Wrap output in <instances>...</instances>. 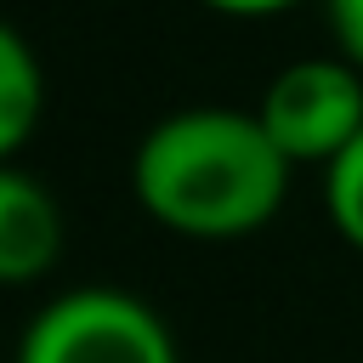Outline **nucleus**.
<instances>
[{"mask_svg":"<svg viewBox=\"0 0 363 363\" xmlns=\"http://www.w3.org/2000/svg\"><path fill=\"white\" fill-rule=\"evenodd\" d=\"M255 119L289 164H335L363 130V74L346 57H301L255 102Z\"/></svg>","mask_w":363,"mask_h":363,"instance_id":"3","label":"nucleus"},{"mask_svg":"<svg viewBox=\"0 0 363 363\" xmlns=\"http://www.w3.org/2000/svg\"><path fill=\"white\" fill-rule=\"evenodd\" d=\"M45 113V74L34 45L0 17V164H11L17 147H28V136L40 130Z\"/></svg>","mask_w":363,"mask_h":363,"instance_id":"5","label":"nucleus"},{"mask_svg":"<svg viewBox=\"0 0 363 363\" xmlns=\"http://www.w3.org/2000/svg\"><path fill=\"white\" fill-rule=\"evenodd\" d=\"M323 11H329V28H335L340 57L363 74V0H323Z\"/></svg>","mask_w":363,"mask_h":363,"instance_id":"7","label":"nucleus"},{"mask_svg":"<svg viewBox=\"0 0 363 363\" xmlns=\"http://www.w3.org/2000/svg\"><path fill=\"white\" fill-rule=\"evenodd\" d=\"M323 199H329L335 233H340L352 250H363V130H357V142L323 170Z\"/></svg>","mask_w":363,"mask_h":363,"instance_id":"6","label":"nucleus"},{"mask_svg":"<svg viewBox=\"0 0 363 363\" xmlns=\"http://www.w3.org/2000/svg\"><path fill=\"white\" fill-rule=\"evenodd\" d=\"M199 6L221 17H272V11H289L295 0H199Z\"/></svg>","mask_w":363,"mask_h":363,"instance_id":"8","label":"nucleus"},{"mask_svg":"<svg viewBox=\"0 0 363 363\" xmlns=\"http://www.w3.org/2000/svg\"><path fill=\"white\" fill-rule=\"evenodd\" d=\"M17 363H182V357L164 318L147 301L91 284L45 301L28 318Z\"/></svg>","mask_w":363,"mask_h":363,"instance_id":"2","label":"nucleus"},{"mask_svg":"<svg viewBox=\"0 0 363 363\" xmlns=\"http://www.w3.org/2000/svg\"><path fill=\"white\" fill-rule=\"evenodd\" d=\"M289 159L255 119V108H176L130 159L136 204L182 238H250L289 193Z\"/></svg>","mask_w":363,"mask_h":363,"instance_id":"1","label":"nucleus"},{"mask_svg":"<svg viewBox=\"0 0 363 363\" xmlns=\"http://www.w3.org/2000/svg\"><path fill=\"white\" fill-rule=\"evenodd\" d=\"M62 255V210L57 199L17 164H0V289H23L45 278Z\"/></svg>","mask_w":363,"mask_h":363,"instance_id":"4","label":"nucleus"}]
</instances>
